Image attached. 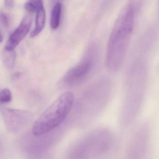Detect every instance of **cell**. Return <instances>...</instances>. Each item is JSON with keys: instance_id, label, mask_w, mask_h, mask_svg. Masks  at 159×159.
<instances>
[{"instance_id": "obj_13", "label": "cell", "mask_w": 159, "mask_h": 159, "mask_svg": "<svg viewBox=\"0 0 159 159\" xmlns=\"http://www.w3.org/2000/svg\"><path fill=\"white\" fill-rule=\"evenodd\" d=\"M20 76H21V73H20V72H17L14 75L13 77L14 79H16V78H18V77H20Z\"/></svg>"}, {"instance_id": "obj_7", "label": "cell", "mask_w": 159, "mask_h": 159, "mask_svg": "<svg viewBox=\"0 0 159 159\" xmlns=\"http://www.w3.org/2000/svg\"><path fill=\"white\" fill-rule=\"evenodd\" d=\"M16 54L14 49L4 47L2 53V59L4 66L8 69L13 68L15 65Z\"/></svg>"}, {"instance_id": "obj_9", "label": "cell", "mask_w": 159, "mask_h": 159, "mask_svg": "<svg viewBox=\"0 0 159 159\" xmlns=\"http://www.w3.org/2000/svg\"><path fill=\"white\" fill-rule=\"evenodd\" d=\"M25 8L27 11L31 13H37L43 7V2L39 0H32L27 2L25 4Z\"/></svg>"}, {"instance_id": "obj_10", "label": "cell", "mask_w": 159, "mask_h": 159, "mask_svg": "<svg viewBox=\"0 0 159 159\" xmlns=\"http://www.w3.org/2000/svg\"><path fill=\"white\" fill-rule=\"evenodd\" d=\"M12 99V93L9 89H3L0 91V103L6 104L11 102Z\"/></svg>"}, {"instance_id": "obj_5", "label": "cell", "mask_w": 159, "mask_h": 159, "mask_svg": "<svg viewBox=\"0 0 159 159\" xmlns=\"http://www.w3.org/2000/svg\"><path fill=\"white\" fill-rule=\"evenodd\" d=\"M32 23V16L30 15L25 16L18 27L10 36L5 47L15 50L29 32Z\"/></svg>"}, {"instance_id": "obj_14", "label": "cell", "mask_w": 159, "mask_h": 159, "mask_svg": "<svg viewBox=\"0 0 159 159\" xmlns=\"http://www.w3.org/2000/svg\"><path fill=\"white\" fill-rule=\"evenodd\" d=\"M3 41V37L2 35L1 32L0 31V43H2Z\"/></svg>"}, {"instance_id": "obj_11", "label": "cell", "mask_w": 159, "mask_h": 159, "mask_svg": "<svg viewBox=\"0 0 159 159\" xmlns=\"http://www.w3.org/2000/svg\"><path fill=\"white\" fill-rule=\"evenodd\" d=\"M0 23L4 26H9V20L8 16L2 12H0Z\"/></svg>"}, {"instance_id": "obj_3", "label": "cell", "mask_w": 159, "mask_h": 159, "mask_svg": "<svg viewBox=\"0 0 159 159\" xmlns=\"http://www.w3.org/2000/svg\"><path fill=\"white\" fill-rule=\"evenodd\" d=\"M32 113L21 110L6 109L3 112V118L8 130L16 133L23 129L31 120Z\"/></svg>"}, {"instance_id": "obj_4", "label": "cell", "mask_w": 159, "mask_h": 159, "mask_svg": "<svg viewBox=\"0 0 159 159\" xmlns=\"http://www.w3.org/2000/svg\"><path fill=\"white\" fill-rule=\"evenodd\" d=\"M92 65V60L86 59L73 67L64 76V83L67 85H73L80 82L89 74Z\"/></svg>"}, {"instance_id": "obj_8", "label": "cell", "mask_w": 159, "mask_h": 159, "mask_svg": "<svg viewBox=\"0 0 159 159\" xmlns=\"http://www.w3.org/2000/svg\"><path fill=\"white\" fill-rule=\"evenodd\" d=\"M62 6L60 2H57L54 5L51 13L50 25L52 29L58 28L60 25Z\"/></svg>"}, {"instance_id": "obj_1", "label": "cell", "mask_w": 159, "mask_h": 159, "mask_svg": "<svg viewBox=\"0 0 159 159\" xmlns=\"http://www.w3.org/2000/svg\"><path fill=\"white\" fill-rule=\"evenodd\" d=\"M135 7L133 2L124 5L116 19L108 42L106 64L109 70H118L122 64L131 39Z\"/></svg>"}, {"instance_id": "obj_12", "label": "cell", "mask_w": 159, "mask_h": 159, "mask_svg": "<svg viewBox=\"0 0 159 159\" xmlns=\"http://www.w3.org/2000/svg\"><path fill=\"white\" fill-rule=\"evenodd\" d=\"M15 5L14 1H5L4 2V5L7 9H12Z\"/></svg>"}, {"instance_id": "obj_6", "label": "cell", "mask_w": 159, "mask_h": 159, "mask_svg": "<svg viewBox=\"0 0 159 159\" xmlns=\"http://www.w3.org/2000/svg\"><path fill=\"white\" fill-rule=\"evenodd\" d=\"M46 21V12L44 8L37 13L36 19V25L34 30L30 33L31 38L38 36L44 28Z\"/></svg>"}, {"instance_id": "obj_2", "label": "cell", "mask_w": 159, "mask_h": 159, "mask_svg": "<svg viewBox=\"0 0 159 159\" xmlns=\"http://www.w3.org/2000/svg\"><path fill=\"white\" fill-rule=\"evenodd\" d=\"M74 98V94L70 91L57 98L35 121L32 127L33 134L42 135L60 125L70 112Z\"/></svg>"}]
</instances>
